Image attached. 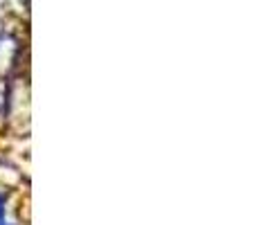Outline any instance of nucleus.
I'll use <instances>...</instances> for the list:
<instances>
[{
    "mask_svg": "<svg viewBox=\"0 0 257 225\" xmlns=\"http://www.w3.org/2000/svg\"><path fill=\"white\" fill-rule=\"evenodd\" d=\"M5 216V196L0 194V218Z\"/></svg>",
    "mask_w": 257,
    "mask_h": 225,
    "instance_id": "1",
    "label": "nucleus"
},
{
    "mask_svg": "<svg viewBox=\"0 0 257 225\" xmlns=\"http://www.w3.org/2000/svg\"><path fill=\"white\" fill-rule=\"evenodd\" d=\"M0 225H9V223H0Z\"/></svg>",
    "mask_w": 257,
    "mask_h": 225,
    "instance_id": "2",
    "label": "nucleus"
}]
</instances>
